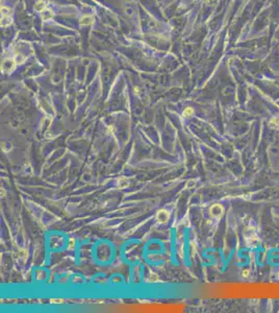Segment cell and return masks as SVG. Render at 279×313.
Masks as SVG:
<instances>
[{
	"label": "cell",
	"mask_w": 279,
	"mask_h": 313,
	"mask_svg": "<svg viewBox=\"0 0 279 313\" xmlns=\"http://www.w3.org/2000/svg\"><path fill=\"white\" fill-rule=\"evenodd\" d=\"M51 303H58V304H60V303H63V299H51Z\"/></svg>",
	"instance_id": "12"
},
{
	"label": "cell",
	"mask_w": 279,
	"mask_h": 313,
	"mask_svg": "<svg viewBox=\"0 0 279 313\" xmlns=\"http://www.w3.org/2000/svg\"><path fill=\"white\" fill-rule=\"evenodd\" d=\"M277 278H278V280H279V271H278V273H277Z\"/></svg>",
	"instance_id": "13"
},
{
	"label": "cell",
	"mask_w": 279,
	"mask_h": 313,
	"mask_svg": "<svg viewBox=\"0 0 279 313\" xmlns=\"http://www.w3.org/2000/svg\"><path fill=\"white\" fill-rule=\"evenodd\" d=\"M47 4L46 2H45L44 0H39L38 2H36V5H35V8H36V10L38 12H44L46 11L47 8H46Z\"/></svg>",
	"instance_id": "4"
},
{
	"label": "cell",
	"mask_w": 279,
	"mask_h": 313,
	"mask_svg": "<svg viewBox=\"0 0 279 313\" xmlns=\"http://www.w3.org/2000/svg\"><path fill=\"white\" fill-rule=\"evenodd\" d=\"M209 213H211V215L213 216V217L220 218L222 215H223V213H224V208L219 204L213 205L211 207V209H209Z\"/></svg>",
	"instance_id": "1"
},
{
	"label": "cell",
	"mask_w": 279,
	"mask_h": 313,
	"mask_svg": "<svg viewBox=\"0 0 279 313\" xmlns=\"http://www.w3.org/2000/svg\"><path fill=\"white\" fill-rule=\"evenodd\" d=\"M15 66H16V62H15V61H13V60H6V61H4V62H3V64H2L3 70L7 71V72H9V71L13 70Z\"/></svg>",
	"instance_id": "2"
},
{
	"label": "cell",
	"mask_w": 279,
	"mask_h": 313,
	"mask_svg": "<svg viewBox=\"0 0 279 313\" xmlns=\"http://www.w3.org/2000/svg\"><path fill=\"white\" fill-rule=\"evenodd\" d=\"M52 16H53V14H52L51 12L46 10V11H44V14H43V19L47 20V19H49V18H51Z\"/></svg>",
	"instance_id": "9"
},
{
	"label": "cell",
	"mask_w": 279,
	"mask_h": 313,
	"mask_svg": "<svg viewBox=\"0 0 279 313\" xmlns=\"http://www.w3.org/2000/svg\"><path fill=\"white\" fill-rule=\"evenodd\" d=\"M93 22H94V19L91 16H85L79 20L80 25H82V26H85V25H90V24H92Z\"/></svg>",
	"instance_id": "5"
},
{
	"label": "cell",
	"mask_w": 279,
	"mask_h": 313,
	"mask_svg": "<svg viewBox=\"0 0 279 313\" xmlns=\"http://www.w3.org/2000/svg\"><path fill=\"white\" fill-rule=\"evenodd\" d=\"M156 217H157L158 221H160V222H166V221L168 220V217H169V213H168L166 210H160V211L157 213Z\"/></svg>",
	"instance_id": "3"
},
{
	"label": "cell",
	"mask_w": 279,
	"mask_h": 313,
	"mask_svg": "<svg viewBox=\"0 0 279 313\" xmlns=\"http://www.w3.org/2000/svg\"><path fill=\"white\" fill-rule=\"evenodd\" d=\"M193 114H194V110L192 109L191 106H188V108L184 109V117H190V116H192Z\"/></svg>",
	"instance_id": "7"
},
{
	"label": "cell",
	"mask_w": 279,
	"mask_h": 313,
	"mask_svg": "<svg viewBox=\"0 0 279 313\" xmlns=\"http://www.w3.org/2000/svg\"><path fill=\"white\" fill-rule=\"evenodd\" d=\"M250 275H251V271H250L249 268H244V269L242 270V272H241V275L243 277V278H245V279H248V278H249Z\"/></svg>",
	"instance_id": "8"
},
{
	"label": "cell",
	"mask_w": 279,
	"mask_h": 313,
	"mask_svg": "<svg viewBox=\"0 0 279 313\" xmlns=\"http://www.w3.org/2000/svg\"><path fill=\"white\" fill-rule=\"evenodd\" d=\"M74 246H75V241H74L73 238H71V239L69 240V248H73Z\"/></svg>",
	"instance_id": "11"
},
{
	"label": "cell",
	"mask_w": 279,
	"mask_h": 313,
	"mask_svg": "<svg viewBox=\"0 0 279 313\" xmlns=\"http://www.w3.org/2000/svg\"><path fill=\"white\" fill-rule=\"evenodd\" d=\"M269 125L270 128H276V130H279V119L276 117H272L269 121Z\"/></svg>",
	"instance_id": "6"
},
{
	"label": "cell",
	"mask_w": 279,
	"mask_h": 313,
	"mask_svg": "<svg viewBox=\"0 0 279 313\" xmlns=\"http://www.w3.org/2000/svg\"><path fill=\"white\" fill-rule=\"evenodd\" d=\"M1 13H2L3 16H8L9 13H11V10L8 8H6V6H2L1 8Z\"/></svg>",
	"instance_id": "10"
}]
</instances>
